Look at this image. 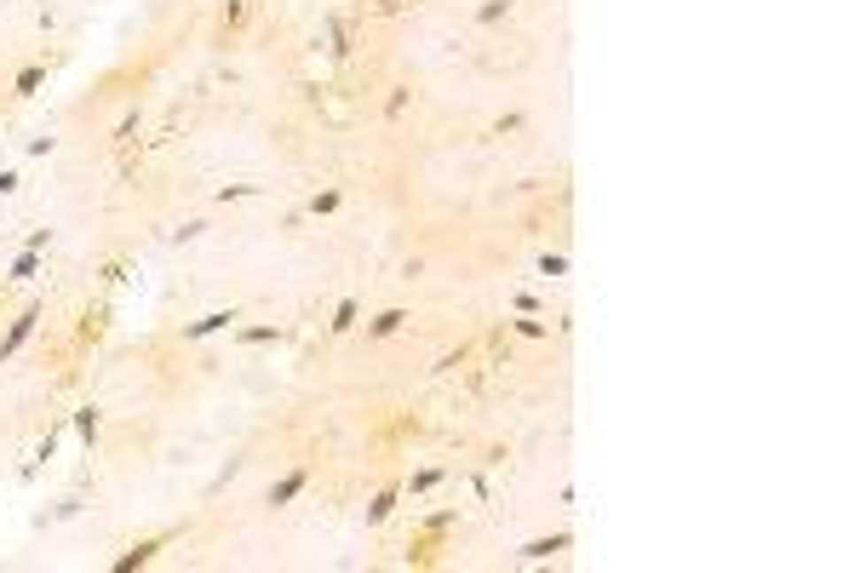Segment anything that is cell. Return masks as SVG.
<instances>
[{"label":"cell","instance_id":"cell-9","mask_svg":"<svg viewBox=\"0 0 860 573\" xmlns=\"http://www.w3.org/2000/svg\"><path fill=\"white\" fill-rule=\"evenodd\" d=\"M75 436H81L87 447L104 436V407H98V401H81V407H75Z\"/></svg>","mask_w":860,"mask_h":573},{"label":"cell","instance_id":"cell-8","mask_svg":"<svg viewBox=\"0 0 860 573\" xmlns=\"http://www.w3.org/2000/svg\"><path fill=\"white\" fill-rule=\"evenodd\" d=\"M356 327H361V298H356V292H345V298L333 304V321H327V333L345 338V333H356Z\"/></svg>","mask_w":860,"mask_h":573},{"label":"cell","instance_id":"cell-6","mask_svg":"<svg viewBox=\"0 0 860 573\" xmlns=\"http://www.w3.org/2000/svg\"><path fill=\"white\" fill-rule=\"evenodd\" d=\"M305 487H310V470H305V465H293L287 476H275V482H270V493H264V505H270V510H287V505H293L298 493H305Z\"/></svg>","mask_w":860,"mask_h":573},{"label":"cell","instance_id":"cell-1","mask_svg":"<svg viewBox=\"0 0 860 573\" xmlns=\"http://www.w3.org/2000/svg\"><path fill=\"white\" fill-rule=\"evenodd\" d=\"M173 539H184V522H173V528H161V533H150V539H138L132 551H120L115 562H109V573H138V568H150Z\"/></svg>","mask_w":860,"mask_h":573},{"label":"cell","instance_id":"cell-16","mask_svg":"<svg viewBox=\"0 0 860 573\" xmlns=\"http://www.w3.org/2000/svg\"><path fill=\"white\" fill-rule=\"evenodd\" d=\"M104 321H109L104 310H87V315H81V327H75V345H98V338H104Z\"/></svg>","mask_w":860,"mask_h":573},{"label":"cell","instance_id":"cell-20","mask_svg":"<svg viewBox=\"0 0 860 573\" xmlns=\"http://www.w3.org/2000/svg\"><path fill=\"white\" fill-rule=\"evenodd\" d=\"M539 275H568V252H545V259H539Z\"/></svg>","mask_w":860,"mask_h":573},{"label":"cell","instance_id":"cell-7","mask_svg":"<svg viewBox=\"0 0 860 573\" xmlns=\"http://www.w3.org/2000/svg\"><path fill=\"white\" fill-rule=\"evenodd\" d=\"M402 482H384L379 487V493H373V505H368V528H384V522H391L396 516V510H402Z\"/></svg>","mask_w":860,"mask_h":573},{"label":"cell","instance_id":"cell-3","mask_svg":"<svg viewBox=\"0 0 860 573\" xmlns=\"http://www.w3.org/2000/svg\"><path fill=\"white\" fill-rule=\"evenodd\" d=\"M236 321H241V310H236V304H229V310H207V315H196V321H184V327H178V345H201V338L236 333Z\"/></svg>","mask_w":860,"mask_h":573},{"label":"cell","instance_id":"cell-12","mask_svg":"<svg viewBox=\"0 0 860 573\" xmlns=\"http://www.w3.org/2000/svg\"><path fill=\"white\" fill-rule=\"evenodd\" d=\"M338 206H345V190H338V184H327V190H316V195L305 201V213H310V218H333Z\"/></svg>","mask_w":860,"mask_h":573},{"label":"cell","instance_id":"cell-18","mask_svg":"<svg viewBox=\"0 0 860 573\" xmlns=\"http://www.w3.org/2000/svg\"><path fill=\"white\" fill-rule=\"evenodd\" d=\"M35 270H41V252H35V247H23L18 252V259H12V270H6V282H29V275Z\"/></svg>","mask_w":860,"mask_h":573},{"label":"cell","instance_id":"cell-23","mask_svg":"<svg viewBox=\"0 0 860 573\" xmlns=\"http://www.w3.org/2000/svg\"><path fill=\"white\" fill-rule=\"evenodd\" d=\"M23 247H35V252H46V247H52V229H29V241H23Z\"/></svg>","mask_w":860,"mask_h":573},{"label":"cell","instance_id":"cell-24","mask_svg":"<svg viewBox=\"0 0 860 573\" xmlns=\"http://www.w3.org/2000/svg\"><path fill=\"white\" fill-rule=\"evenodd\" d=\"M241 195H252V184H229V190H218V201L229 206V201H241Z\"/></svg>","mask_w":860,"mask_h":573},{"label":"cell","instance_id":"cell-5","mask_svg":"<svg viewBox=\"0 0 860 573\" xmlns=\"http://www.w3.org/2000/svg\"><path fill=\"white\" fill-rule=\"evenodd\" d=\"M407 321H414V310H407V304H384V310H373L368 321H361V333H368L373 345H379V338H396Z\"/></svg>","mask_w":860,"mask_h":573},{"label":"cell","instance_id":"cell-10","mask_svg":"<svg viewBox=\"0 0 860 573\" xmlns=\"http://www.w3.org/2000/svg\"><path fill=\"white\" fill-rule=\"evenodd\" d=\"M236 345H252V350H259V345H282V327H275V321H252V327H241V321H236Z\"/></svg>","mask_w":860,"mask_h":573},{"label":"cell","instance_id":"cell-11","mask_svg":"<svg viewBox=\"0 0 860 573\" xmlns=\"http://www.w3.org/2000/svg\"><path fill=\"white\" fill-rule=\"evenodd\" d=\"M46 87V64H23L18 75H12V97H35Z\"/></svg>","mask_w":860,"mask_h":573},{"label":"cell","instance_id":"cell-17","mask_svg":"<svg viewBox=\"0 0 860 573\" xmlns=\"http://www.w3.org/2000/svg\"><path fill=\"white\" fill-rule=\"evenodd\" d=\"M505 327H511L516 338H534V345H545V338H551V327H545L539 315H516V321H505Z\"/></svg>","mask_w":860,"mask_h":573},{"label":"cell","instance_id":"cell-13","mask_svg":"<svg viewBox=\"0 0 860 573\" xmlns=\"http://www.w3.org/2000/svg\"><path fill=\"white\" fill-rule=\"evenodd\" d=\"M442 476H447V470H442V465H425V470H414V476H407V482H402V493H414V499H425V493H430V487H442Z\"/></svg>","mask_w":860,"mask_h":573},{"label":"cell","instance_id":"cell-14","mask_svg":"<svg viewBox=\"0 0 860 573\" xmlns=\"http://www.w3.org/2000/svg\"><path fill=\"white\" fill-rule=\"evenodd\" d=\"M511 12H516V0H482V6H476V23H482V29H493V23H505Z\"/></svg>","mask_w":860,"mask_h":573},{"label":"cell","instance_id":"cell-2","mask_svg":"<svg viewBox=\"0 0 860 573\" xmlns=\"http://www.w3.org/2000/svg\"><path fill=\"white\" fill-rule=\"evenodd\" d=\"M41 315H46V304H41V298H29V304H23V310H18V315H12V327H6V338H0V368H6V361H12V356H18V350H23V345H29V338H35V321H41Z\"/></svg>","mask_w":860,"mask_h":573},{"label":"cell","instance_id":"cell-19","mask_svg":"<svg viewBox=\"0 0 860 573\" xmlns=\"http://www.w3.org/2000/svg\"><path fill=\"white\" fill-rule=\"evenodd\" d=\"M247 23V0H224L218 6V29H241Z\"/></svg>","mask_w":860,"mask_h":573},{"label":"cell","instance_id":"cell-21","mask_svg":"<svg viewBox=\"0 0 860 573\" xmlns=\"http://www.w3.org/2000/svg\"><path fill=\"white\" fill-rule=\"evenodd\" d=\"M528 127V115H523V109H511V115H500V120H493V132H523Z\"/></svg>","mask_w":860,"mask_h":573},{"label":"cell","instance_id":"cell-15","mask_svg":"<svg viewBox=\"0 0 860 573\" xmlns=\"http://www.w3.org/2000/svg\"><path fill=\"white\" fill-rule=\"evenodd\" d=\"M407 104H414V87H407V81H396L391 97H384V120H402V115H407Z\"/></svg>","mask_w":860,"mask_h":573},{"label":"cell","instance_id":"cell-22","mask_svg":"<svg viewBox=\"0 0 860 573\" xmlns=\"http://www.w3.org/2000/svg\"><path fill=\"white\" fill-rule=\"evenodd\" d=\"M23 190V178H18V166H0V195H18Z\"/></svg>","mask_w":860,"mask_h":573},{"label":"cell","instance_id":"cell-4","mask_svg":"<svg viewBox=\"0 0 860 573\" xmlns=\"http://www.w3.org/2000/svg\"><path fill=\"white\" fill-rule=\"evenodd\" d=\"M568 545H574V533L556 528V533H534V539L516 545V562H551V556H562Z\"/></svg>","mask_w":860,"mask_h":573}]
</instances>
